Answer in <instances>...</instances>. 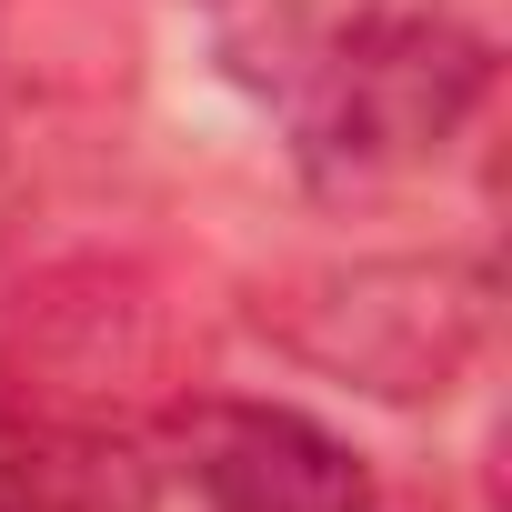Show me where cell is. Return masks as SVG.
<instances>
[{"label": "cell", "instance_id": "cell-1", "mask_svg": "<svg viewBox=\"0 0 512 512\" xmlns=\"http://www.w3.org/2000/svg\"><path fill=\"white\" fill-rule=\"evenodd\" d=\"M231 71L292 131L312 181H392L462 141L492 101V41L452 11L362 0V11H262L231 31Z\"/></svg>", "mask_w": 512, "mask_h": 512}, {"label": "cell", "instance_id": "cell-2", "mask_svg": "<svg viewBox=\"0 0 512 512\" xmlns=\"http://www.w3.org/2000/svg\"><path fill=\"white\" fill-rule=\"evenodd\" d=\"M272 352L372 402H442L492 342V272L462 251H372V262H302L251 292Z\"/></svg>", "mask_w": 512, "mask_h": 512}, {"label": "cell", "instance_id": "cell-3", "mask_svg": "<svg viewBox=\"0 0 512 512\" xmlns=\"http://www.w3.org/2000/svg\"><path fill=\"white\" fill-rule=\"evenodd\" d=\"M201 372V342L171 282L131 251H81L11 302V402L51 432H131L171 412Z\"/></svg>", "mask_w": 512, "mask_h": 512}, {"label": "cell", "instance_id": "cell-4", "mask_svg": "<svg viewBox=\"0 0 512 512\" xmlns=\"http://www.w3.org/2000/svg\"><path fill=\"white\" fill-rule=\"evenodd\" d=\"M171 472L211 512H372V462L292 402L181 392L171 402Z\"/></svg>", "mask_w": 512, "mask_h": 512}, {"label": "cell", "instance_id": "cell-5", "mask_svg": "<svg viewBox=\"0 0 512 512\" xmlns=\"http://www.w3.org/2000/svg\"><path fill=\"white\" fill-rule=\"evenodd\" d=\"M21 512H151V462L131 432H51L41 422Z\"/></svg>", "mask_w": 512, "mask_h": 512}, {"label": "cell", "instance_id": "cell-6", "mask_svg": "<svg viewBox=\"0 0 512 512\" xmlns=\"http://www.w3.org/2000/svg\"><path fill=\"white\" fill-rule=\"evenodd\" d=\"M31 462H41V422L0 392V512H21V492H31Z\"/></svg>", "mask_w": 512, "mask_h": 512}]
</instances>
